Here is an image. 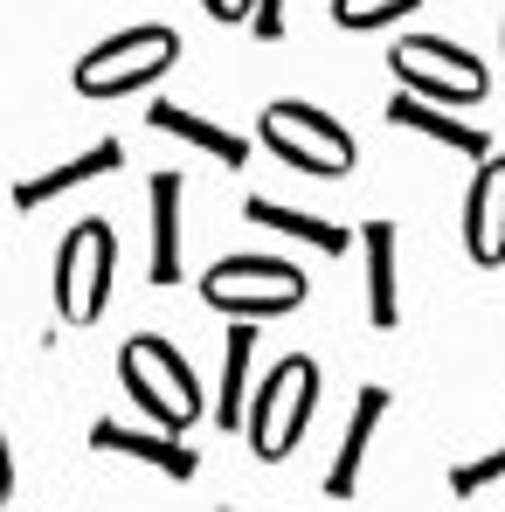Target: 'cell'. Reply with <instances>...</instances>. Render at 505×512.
Instances as JSON below:
<instances>
[{"instance_id":"obj_1","label":"cell","mask_w":505,"mask_h":512,"mask_svg":"<svg viewBox=\"0 0 505 512\" xmlns=\"http://www.w3.org/2000/svg\"><path fill=\"white\" fill-rule=\"evenodd\" d=\"M118 381H125V395L139 402L146 429H160V436H180L187 423L208 416L201 374H194L187 353L173 340H160V333H132V340L118 346Z\"/></svg>"},{"instance_id":"obj_2","label":"cell","mask_w":505,"mask_h":512,"mask_svg":"<svg viewBox=\"0 0 505 512\" xmlns=\"http://www.w3.org/2000/svg\"><path fill=\"white\" fill-rule=\"evenodd\" d=\"M319 388H326V374H319L312 353H284L277 367H263V381L250 388V409H243V436H250V450L263 464H284L305 443Z\"/></svg>"},{"instance_id":"obj_3","label":"cell","mask_w":505,"mask_h":512,"mask_svg":"<svg viewBox=\"0 0 505 512\" xmlns=\"http://www.w3.org/2000/svg\"><path fill=\"white\" fill-rule=\"evenodd\" d=\"M388 70L402 77V97L436 104V111H464L492 97V70L464 42H443V35H402L388 49Z\"/></svg>"},{"instance_id":"obj_4","label":"cell","mask_w":505,"mask_h":512,"mask_svg":"<svg viewBox=\"0 0 505 512\" xmlns=\"http://www.w3.org/2000/svg\"><path fill=\"white\" fill-rule=\"evenodd\" d=\"M201 298H208L215 312H229L236 326L284 319V312L305 305V270H298L291 256H222V263H208Z\"/></svg>"},{"instance_id":"obj_5","label":"cell","mask_w":505,"mask_h":512,"mask_svg":"<svg viewBox=\"0 0 505 512\" xmlns=\"http://www.w3.org/2000/svg\"><path fill=\"white\" fill-rule=\"evenodd\" d=\"M256 139L284 160V167L298 173H319V180H346L353 160H360V146H353V132L326 118L319 104H298V97H277V104H263V118H256Z\"/></svg>"},{"instance_id":"obj_6","label":"cell","mask_w":505,"mask_h":512,"mask_svg":"<svg viewBox=\"0 0 505 512\" xmlns=\"http://www.w3.org/2000/svg\"><path fill=\"white\" fill-rule=\"evenodd\" d=\"M173 63H180V35L173 28H118V35H104L97 49H90L84 63H77V97H132V90H146V84H160Z\"/></svg>"},{"instance_id":"obj_7","label":"cell","mask_w":505,"mask_h":512,"mask_svg":"<svg viewBox=\"0 0 505 512\" xmlns=\"http://www.w3.org/2000/svg\"><path fill=\"white\" fill-rule=\"evenodd\" d=\"M111 270H118V236H111V222H77V229L63 236V250H56V312H63V326L104 319Z\"/></svg>"},{"instance_id":"obj_8","label":"cell","mask_w":505,"mask_h":512,"mask_svg":"<svg viewBox=\"0 0 505 512\" xmlns=\"http://www.w3.org/2000/svg\"><path fill=\"white\" fill-rule=\"evenodd\" d=\"M464 256L478 270L505 263V153L471 167V187H464Z\"/></svg>"},{"instance_id":"obj_9","label":"cell","mask_w":505,"mask_h":512,"mask_svg":"<svg viewBox=\"0 0 505 512\" xmlns=\"http://www.w3.org/2000/svg\"><path fill=\"white\" fill-rule=\"evenodd\" d=\"M90 450L97 457H132V464H146V471H160V478H173V485H187L194 471H201V457L180 443V436H160V429L146 423H90Z\"/></svg>"},{"instance_id":"obj_10","label":"cell","mask_w":505,"mask_h":512,"mask_svg":"<svg viewBox=\"0 0 505 512\" xmlns=\"http://www.w3.org/2000/svg\"><path fill=\"white\" fill-rule=\"evenodd\" d=\"M360 256H367V326L374 333H395L402 326V229L395 222H367L360 229Z\"/></svg>"},{"instance_id":"obj_11","label":"cell","mask_w":505,"mask_h":512,"mask_svg":"<svg viewBox=\"0 0 505 512\" xmlns=\"http://www.w3.org/2000/svg\"><path fill=\"white\" fill-rule=\"evenodd\" d=\"M125 167V146L118 139H97V146H84L77 160H56V167L28 173V180H14V208H42V201H56V194H77L84 180H97V173H118Z\"/></svg>"},{"instance_id":"obj_12","label":"cell","mask_w":505,"mask_h":512,"mask_svg":"<svg viewBox=\"0 0 505 512\" xmlns=\"http://www.w3.org/2000/svg\"><path fill=\"white\" fill-rule=\"evenodd\" d=\"M388 388L381 381H367L360 395H353V423H346V443H339V457H333V471H326V492L333 499H353L360 492V464H367V450H374V423L388 416Z\"/></svg>"},{"instance_id":"obj_13","label":"cell","mask_w":505,"mask_h":512,"mask_svg":"<svg viewBox=\"0 0 505 512\" xmlns=\"http://www.w3.org/2000/svg\"><path fill=\"white\" fill-rule=\"evenodd\" d=\"M243 222L250 229H270V236H291V243H305V250H319V256L353 250V229H339L326 215H305V208H284V201H263V194L243 201Z\"/></svg>"},{"instance_id":"obj_14","label":"cell","mask_w":505,"mask_h":512,"mask_svg":"<svg viewBox=\"0 0 505 512\" xmlns=\"http://www.w3.org/2000/svg\"><path fill=\"white\" fill-rule=\"evenodd\" d=\"M388 125L422 132V139H436V146L464 153L471 167H485V160H492V132H478V125H464V118H450V111H436V104H416V97H395V104H388Z\"/></svg>"},{"instance_id":"obj_15","label":"cell","mask_w":505,"mask_h":512,"mask_svg":"<svg viewBox=\"0 0 505 512\" xmlns=\"http://www.w3.org/2000/svg\"><path fill=\"white\" fill-rule=\"evenodd\" d=\"M256 388V326H229L222 340V381H215V429H243Z\"/></svg>"},{"instance_id":"obj_16","label":"cell","mask_w":505,"mask_h":512,"mask_svg":"<svg viewBox=\"0 0 505 512\" xmlns=\"http://www.w3.org/2000/svg\"><path fill=\"white\" fill-rule=\"evenodd\" d=\"M180 194H187L180 173H153V187H146V201H153V256H146L153 284H180Z\"/></svg>"},{"instance_id":"obj_17","label":"cell","mask_w":505,"mask_h":512,"mask_svg":"<svg viewBox=\"0 0 505 512\" xmlns=\"http://www.w3.org/2000/svg\"><path fill=\"white\" fill-rule=\"evenodd\" d=\"M153 132H173L180 146H194V153H208V160H222V167H243V160H250V139H236V132L215 125V118H194L187 104H153Z\"/></svg>"},{"instance_id":"obj_18","label":"cell","mask_w":505,"mask_h":512,"mask_svg":"<svg viewBox=\"0 0 505 512\" xmlns=\"http://www.w3.org/2000/svg\"><path fill=\"white\" fill-rule=\"evenodd\" d=\"M422 0H333V21L339 28H353V35H374V28H395V21H409Z\"/></svg>"},{"instance_id":"obj_19","label":"cell","mask_w":505,"mask_h":512,"mask_svg":"<svg viewBox=\"0 0 505 512\" xmlns=\"http://www.w3.org/2000/svg\"><path fill=\"white\" fill-rule=\"evenodd\" d=\"M499 478H505V443H499V450H485V457H464V464L450 471V492H457V499H478V492L499 485Z\"/></svg>"},{"instance_id":"obj_20","label":"cell","mask_w":505,"mask_h":512,"mask_svg":"<svg viewBox=\"0 0 505 512\" xmlns=\"http://www.w3.org/2000/svg\"><path fill=\"white\" fill-rule=\"evenodd\" d=\"M250 35L256 42H284V0H256L250 7Z\"/></svg>"},{"instance_id":"obj_21","label":"cell","mask_w":505,"mask_h":512,"mask_svg":"<svg viewBox=\"0 0 505 512\" xmlns=\"http://www.w3.org/2000/svg\"><path fill=\"white\" fill-rule=\"evenodd\" d=\"M201 7H208V21H229V28H236V21H250L256 0H201Z\"/></svg>"},{"instance_id":"obj_22","label":"cell","mask_w":505,"mask_h":512,"mask_svg":"<svg viewBox=\"0 0 505 512\" xmlns=\"http://www.w3.org/2000/svg\"><path fill=\"white\" fill-rule=\"evenodd\" d=\"M7 492H14V457H7V436H0V506H7Z\"/></svg>"},{"instance_id":"obj_23","label":"cell","mask_w":505,"mask_h":512,"mask_svg":"<svg viewBox=\"0 0 505 512\" xmlns=\"http://www.w3.org/2000/svg\"><path fill=\"white\" fill-rule=\"evenodd\" d=\"M222 512H236V506H222Z\"/></svg>"}]
</instances>
